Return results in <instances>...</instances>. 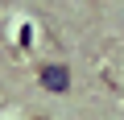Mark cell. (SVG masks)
<instances>
[{"label":"cell","instance_id":"cell-1","mask_svg":"<svg viewBox=\"0 0 124 120\" xmlns=\"http://www.w3.org/2000/svg\"><path fill=\"white\" fill-rule=\"evenodd\" d=\"M37 83H41L46 91H54V95L70 91V66H62V62H46V66H37Z\"/></svg>","mask_w":124,"mask_h":120},{"label":"cell","instance_id":"cell-2","mask_svg":"<svg viewBox=\"0 0 124 120\" xmlns=\"http://www.w3.org/2000/svg\"><path fill=\"white\" fill-rule=\"evenodd\" d=\"M37 120H46V116H37Z\"/></svg>","mask_w":124,"mask_h":120}]
</instances>
